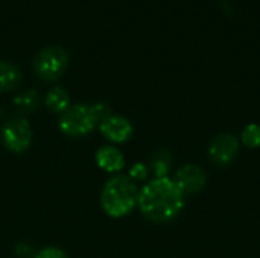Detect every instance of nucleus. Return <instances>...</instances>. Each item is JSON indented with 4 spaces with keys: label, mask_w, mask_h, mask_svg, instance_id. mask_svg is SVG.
Wrapping results in <instances>:
<instances>
[{
    "label": "nucleus",
    "mask_w": 260,
    "mask_h": 258,
    "mask_svg": "<svg viewBox=\"0 0 260 258\" xmlns=\"http://www.w3.org/2000/svg\"><path fill=\"white\" fill-rule=\"evenodd\" d=\"M14 254L17 258H34L35 257V251L29 243H18L14 248Z\"/></svg>",
    "instance_id": "obj_18"
},
{
    "label": "nucleus",
    "mask_w": 260,
    "mask_h": 258,
    "mask_svg": "<svg viewBox=\"0 0 260 258\" xmlns=\"http://www.w3.org/2000/svg\"><path fill=\"white\" fill-rule=\"evenodd\" d=\"M178 189L183 192V195H197L200 193L206 184H207V175L204 169L195 164H184L175 172L174 178Z\"/></svg>",
    "instance_id": "obj_7"
},
{
    "label": "nucleus",
    "mask_w": 260,
    "mask_h": 258,
    "mask_svg": "<svg viewBox=\"0 0 260 258\" xmlns=\"http://www.w3.org/2000/svg\"><path fill=\"white\" fill-rule=\"evenodd\" d=\"M139 192L137 184L128 175H113L102 187L101 207L110 217H125L137 207Z\"/></svg>",
    "instance_id": "obj_2"
},
{
    "label": "nucleus",
    "mask_w": 260,
    "mask_h": 258,
    "mask_svg": "<svg viewBox=\"0 0 260 258\" xmlns=\"http://www.w3.org/2000/svg\"><path fill=\"white\" fill-rule=\"evenodd\" d=\"M69 65V53L59 46L43 47L32 61V68L35 75L47 82L59 79Z\"/></svg>",
    "instance_id": "obj_3"
},
{
    "label": "nucleus",
    "mask_w": 260,
    "mask_h": 258,
    "mask_svg": "<svg viewBox=\"0 0 260 258\" xmlns=\"http://www.w3.org/2000/svg\"><path fill=\"white\" fill-rule=\"evenodd\" d=\"M99 131L104 135V138L116 144L126 143L134 134L133 123L126 117L119 114H111L105 122H102L99 125Z\"/></svg>",
    "instance_id": "obj_8"
},
{
    "label": "nucleus",
    "mask_w": 260,
    "mask_h": 258,
    "mask_svg": "<svg viewBox=\"0 0 260 258\" xmlns=\"http://www.w3.org/2000/svg\"><path fill=\"white\" fill-rule=\"evenodd\" d=\"M184 195L174 179L154 178L139 192L137 207L154 224H168L180 216L184 208Z\"/></svg>",
    "instance_id": "obj_1"
},
{
    "label": "nucleus",
    "mask_w": 260,
    "mask_h": 258,
    "mask_svg": "<svg viewBox=\"0 0 260 258\" xmlns=\"http://www.w3.org/2000/svg\"><path fill=\"white\" fill-rule=\"evenodd\" d=\"M149 173H151V172H149L148 164H145V163H134V164L129 167L128 176L137 184V182H143V181L148 178Z\"/></svg>",
    "instance_id": "obj_16"
},
{
    "label": "nucleus",
    "mask_w": 260,
    "mask_h": 258,
    "mask_svg": "<svg viewBox=\"0 0 260 258\" xmlns=\"http://www.w3.org/2000/svg\"><path fill=\"white\" fill-rule=\"evenodd\" d=\"M90 108H91V113H93V117H94V120L98 122V126L102 123V122H105L111 114H113V111H111V106L108 105V103H105V102H98V103H93V105H90Z\"/></svg>",
    "instance_id": "obj_15"
},
{
    "label": "nucleus",
    "mask_w": 260,
    "mask_h": 258,
    "mask_svg": "<svg viewBox=\"0 0 260 258\" xmlns=\"http://www.w3.org/2000/svg\"><path fill=\"white\" fill-rule=\"evenodd\" d=\"M12 105L17 109V113L21 114V117L32 114L40 106V94L35 90H26L14 97Z\"/></svg>",
    "instance_id": "obj_13"
},
{
    "label": "nucleus",
    "mask_w": 260,
    "mask_h": 258,
    "mask_svg": "<svg viewBox=\"0 0 260 258\" xmlns=\"http://www.w3.org/2000/svg\"><path fill=\"white\" fill-rule=\"evenodd\" d=\"M149 172L154 173L155 178H166L172 169V155L166 149H155L148 163Z\"/></svg>",
    "instance_id": "obj_11"
},
{
    "label": "nucleus",
    "mask_w": 260,
    "mask_h": 258,
    "mask_svg": "<svg viewBox=\"0 0 260 258\" xmlns=\"http://www.w3.org/2000/svg\"><path fill=\"white\" fill-rule=\"evenodd\" d=\"M23 82L21 70L8 61H0V93H9L17 90Z\"/></svg>",
    "instance_id": "obj_10"
},
{
    "label": "nucleus",
    "mask_w": 260,
    "mask_h": 258,
    "mask_svg": "<svg viewBox=\"0 0 260 258\" xmlns=\"http://www.w3.org/2000/svg\"><path fill=\"white\" fill-rule=\"evenodd\" d=\"M46 106L56 114H62L72 103H70V94L66 88L62 87H53L47 91L46 94Z\"/></svg>",
    "instance_id": "obj_12"
},
{
    "label": "nucleus",
    "mask_w": 260,
    "mask_h": 258,
    "mask_svg": "<svg viewBox=\"0 0 260 258\" xmlns=\"http://www.w3.org/2000/svg\"><path fill=\"white\" fill-rule=\"evenodd\" d=\"M239 154V140L235 134L221 132L215 135L209 144V157L210 160L224 167L232 164Z\"/></svg>",
    "instance_id": "obj_6"
},
{
    "label": "nucleus",
    "mask_w": 260,
    "mask_h": 258,
    "mask_svg": "<svg viewBox=\"0 0 260 258\" xmlns=\"http://www.w3.org/2000/svg\"><path fill=\"white\" fill-rule=\"evenodd\" d=\"M0 138L9 152L23 154L34 141V131L26 117H12L2 126Z\"/></svg>",
    "instance_id": "obj_5"
},
{
    "label": "nucleus",
    "mask_w": 260,
    "mask_h": 258,
    "mask_svg": "<svg viewBox=\"0 0 260 258\" xmlns=\"http://www.w3.org/2000/svg\"><path fill=\"white\" fill-rule=\"evenodd\" d=\"M59 131L67 137H84L98 128L90 105L73 103L61 116L58 122Z\"/></svg>",
    "instance_id": "obj_4"
},
{
    "label": "nucleus",
    "mask_w": 260,
    "mask_h": 258,
    "mask_svg": "<svg viewBox=\"0 0 260 258\" xmlns=\"http://www.w3.org/2000/svg\"><path fill=\"white\" fill-rule=\"evenodd\" d=\"M96 164L99 169H102L107 173L117 175L123 167H125V155L123 152L113 146V144H105L96 151Z\"/></svg>",
    "instance_id": "obj_9"
},
{
    "label": "nucleus",
    "mask_w": 260,
    "mask_h": 258,
    "mask_svg": "<svg viewBox=\"0 0 260 258\" xmlns=\"http://www.w3.org/2000/svg\"><path fill=\"white\" fill-rule=\"evenodd\" d=\"M34 258H69V255L58 246H46L37 251Z\"/></svg>",
    "instance_id": "obj_17"
},
{
    "label": "nucleus",
    "mask_w": 260,
    "mask_h": 258,
    "mask_svg": "<svg viewBox=\"0 0 260 258\" xmlns=\"http://www.w3.org/2000/svg\"><path fill=\"white\" fill-rule=\"evenodd\" d=\"M241 141L244 146H247L250 149L260 148V125L257 123L247 125L241 132Z\"/></svg>",
    "instance_id": "obj_14"
}]
</instances>
